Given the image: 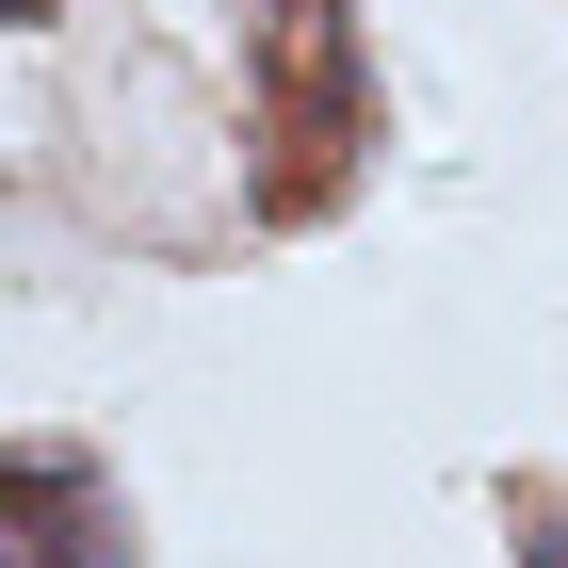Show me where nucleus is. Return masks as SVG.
<instances>
[{
  "instance_id": "1",
  "label": "nucleus",
  "mask_w": 568,
  "mask_h": 568,
  "mask_svg": "<svg viewBox=\"0 0 568 568\" xmlns=\"http://www.w3.org/2000/svg\"><path fill=\"white\" fill-rule=\"evenodd\" d=\"M244 98H261V227H325L374 163V49L357 0H261L244 17Z\"/></svg>"
},
{
  "instance_id": "2",
  "label": "nucleus",
  "mask_w": 568,
  "mask_h": 568,
  "mask_svg": "<svg viewBox=\"0 0 568 568\" xmlns=\"http://www.w3.org/2000/svg\"><path fill=\"white\" fill-rule=\"evenodd\" d=\"M0 568H131V504L82 438H0Z\"/></svg>"
},
{
  "instance_id": "3",
  "label": "nucleus",
  "mask_w": 568,
  "mask_h": 568,
  "mask_svg": "<svg viewBox=\"0 0 568 568\" xmlns=\"http://www.w3.org/2000/svg\"><path fill=\"white\" fill-rule=\"evenodd\" d=\"M520 552H536V568H568V520H552V504H520Z\"/></svg>"
}]
</instances>
